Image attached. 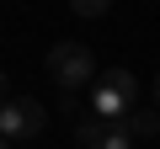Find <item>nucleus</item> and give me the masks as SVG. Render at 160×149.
Returning a JSON list of instances; mask_svg holds the SVG:
<instances>
[{
    "mask_svg": "<svg viewBox=\"0 0 160 149\" xmlns=\"http://www.w3.org/2000/svg\"><path fill=\"white\" fill-rule=\"evenodd\" d=\"M48 74H53V85H59L64 96H80L91 80H102L86 43H53V48H48Z\"/></svg>",
    "mask_w": 160,
    "mask_h": 149,
    "instance_id": "nucleus-1",
    "label": "nucleus"
},
{
    "mask_svg": "<svg viewBox=\"0 0 160 149\" xmlns=\"http://www.w3.org/2000/svg\"><path fill=\"white\" fill-rule=\"evenodd\" d=\"M48 128V107L38 96H11L6 107H0V133H6V144H27Z\"/></svg>",
    "mask_w": 160,
    "mask_h": 149,
    "instance_id": "nucleus-2",
    "label": "nucleus"
},
{
    "mask_svg": "<svg viewBox=\"0 0 160 149\" xmlns=\"http://www.w3.org/2000/svg\"><path fill=\"white\" fill-rule=\"evenodd\" d=\"M91 112H96L102 123H128L133 101H128L123 91H112V85H102V80H96V96H91Z\"/></svg>",
    "mask_w": 160,
    "mask_h": 149,
    "instance_id": "nucleus-3",
    "label": "nucleus"
},
{
    "mask_svg": "<svg viewBox=\"0 0 160 149\" xmlns=\"http://www.w3.org/2000/svg\"><path fill=\"white\" fill-rule=\"evenodd\" d=\"M107 128H112V123H102L96 112H80V117H75V138L86 144V149H102V138H107Z\"/></svg>",
    "mask_w": 160,
    "mask_h": 149,
    "instance_id": "nucleus-4",
    "label": "nucleus"
},
{
    "mask_svg": "<svg viewBox=\"0 0 160 149\" xmlns=\"http://www.w3.org/2000/svg\"><path fill=\"white\" fill-rule=\"evenodd\" d=\"M128 133L133 138H160V107H133L128 112Z\"/></svg>",
    "mask_w": 160,
    "mask_h": 149,
    "instance_id": "nucleus-5",
    "label": "nucleus"
},
{
    "mask_svg": "<svg viewBox=\"0 0 160 149\" xmlns=\"http://www.w3.org/2000/svg\"><path fill=\"white\" fill-rule=\"evenodd\" d=\"M102 85H112V91H123L128 101H139V80H133V69H102Z\"/></svg>",
    "mask_w": 160,
    "mask_h": 149,
    "instance_id": "nucleus-6",
    "label": "nucleus"
},
{
    "mask_svg": "<svg viewBox=\"0 0 160 149\" xmlns=\"http://www.w3.org/2000/svg\"><path fill=\"white\" fill-rule=\"evenodd\" d=\"M102 149H133V133H128V123H112V128H107V138H102Z\"/></svg>",
    "mask_w": 160,
    "mask_h": 149,
    "instance_id": "nucleus-7",
    "label": "nucleus"
},
{
    "mask_svg": "<svg viewBox=\"0 0 160 149\" xmlns=\"http://www.w3.org/2000/svg\"><path fill=\"white\" fill-rule=\"evenodd\" d=\"M69 6H75V16H107L112 0H69Z\"/></svg>",
    "mask_w": 160,
    "mask_h": 149,
    "instance_id": "nucleus-8",
    "label": "nucleus"
},
{
    "mask_svg": "<svg viewBox=\"0 0 160 149\" xmlns=\"http://www.w3.org/2000/svg\"><path fill=\"white\" fill-rule=\"evenodd\" d=\"M155 107H160V74H155Z\"/></svg>",
    "mask_w": 160,
    "mask_h": 149,
    "instance_id": "nucleus-9",
    "label": "nucleus"
}]
</instances>
